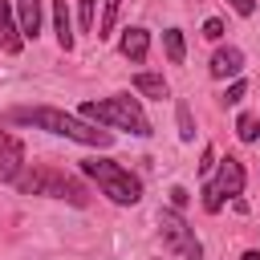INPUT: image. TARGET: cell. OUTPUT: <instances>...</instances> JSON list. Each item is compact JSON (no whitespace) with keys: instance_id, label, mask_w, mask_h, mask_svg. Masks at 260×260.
Returning <instances> with one entry per match:
<instances>
[{"instance_id":"cell-1","label":"cell","mask_w":260,"mask_h":260,"mask_svg":"<svg viewBox=\"0 0 260 260\" xmlns=\"http://www.w3.org/2000/svg\"><path fill=\"white\" fill-rule=\"evenodd\" d=\"M8 118L20 122V126L49 130V134H57V138L81 142V146H98V150L114 146V134H110V130H102L98 122H89V118H81V114H65V110H53V106H16V110H8Z\"/></svg>"},{"instance_id":"cell-2","label":"cell","mask_w":260,"mask_h":260,"mask_svg":"<svg viewBox=\"0 0 260 260\" xmlns=\"http://www.w3.org/2000/svg\"><path fill=\"white\" fill-rule=\"evenodd\" d=\"M12 187L20 195H49V199H65L73 207L89 203V191L81 187V179H73L61 167H49V162H24V171L12 179Z\"/></svg>"},{"instance_id":"cell-3","label":"cell","mask_w":260,"mask_h":260,"mask_svg":"<svg viewBox=\"0 0 260 260\" xmlns=\"http://www.w3.org/2000/svg\"><path fill=\"white\" fill-rule=\"evenodd\" d=\"M77 114H81V118H89V122H98V126L130 130L134 138L154 134V130H150V118L142 114V102H138V98H130V93H114V98H102V102H85Z\"/></svg>"},{"instance_id":"cell-4","label":"cell","mask_w":260,"mask_h":260,"mask_svg":"<svg viewBox=\"0 0 260 260\" xmlns=\"http://www.w3.org/2000/svg\"><path fill=\"white\" fill-rule=\"evenodd\" d=\"M81 175L93 179V183L102 187V195H106L110 203H118V207H134V203L142 199V183H138V175H130L126 167H118L114 158H102V154L81 158Z\"/></svg>"},{"instance_id":"cell-5","label":"cell","mask_w":260,"mask_h":260,"mask_svg":"<svg viewBox=\"0 0 260 260\" xmlns=\"http://www.w3.org/2000/svg\"><path fill=\"white\" fill-rule=\"evenodd\" d=\"M240 191H244V162L228 154V158H219V175H215V183L203 187V207L215 215V211H223V203L236 199Z\"/></svg>"},{"instance_id":"cell-6","label":"cell","mask_w":260,"mask_h":260,"mask_svg":"<svg viewBox=\"0 0 260 260\" xmlns=\"http://www.w3.org/2000/svg\"><path fill=\"white\" fill-rule=\"evenodd\" d=\"M158 228H162V240L175 252H183L187 260H203V244H199L195 228H187V219L179 215V207H162L158 211Z\"/></svg>"},{"instance_id":"cell-7","label":"cell","mask_w":260,"mask_h":260,"mask_svg":"<svg viewBox=\"0 0 260 260\" xmlns=\"http://www.w3.org/2000/svg\"><path fill=\"white\" fill-rule=\"evenodd\" d=\"M20 171H24V146L16 134H8L0 126V183H12Z\"/></svg>"},{"instance_id":"cell-8","label":"cell","mask_w":260,"mask_h":260,"mask_svg":"<svg viewBox=\"0 0 260 260\" xmlns=\"http://www.w3.org/2000/svg\"><path fill=\"white\" fill-rule=\"evenodd\" d=\"M20 45H24V32H20V20H16V4L0 0V49L20 53Z\"/></svg>"},{"instance_id":"cell-9","label":"cell","mask_w":260,"mask_h":260,"mask_svg":"<svg viewBox=\"0 0 260 260\" xmlns=\"http://www.w3.org/2000/svg\"><path fill=\"white\" fill-rule=\"evenodd\" d=\"M240 69H244V53L236 49V45H228V49H215L211 53V65H207V73L211 77H240Z\"/></svg>"},{"instance_id":"cell-10","label":"cell","mask_w":260,"mask_h":260,"mask_svg":"<svg viewBox=\"0 0 260 260\" xmlns=\"http://www.w3.org/2000/svg\"><path fill=\"white\" fill-rule=\"evenodd\" d=\"M118 49H122V57H126V61H134V65H138V61H146V53H150V32L134 24V28H126V32H122V45H118Z\"/></svg>"},{"instance_id":"cell-11","label":"cell","mask_w":260,"mask_h":260,"mask_svg":"<svg viewBox=\"0 0 260 260\" xmlns=\"http://www.w3.org/2000/svg\"><path fill=\"white\" fill-rule=\"evenodd\" d=\"M16 20H20L24 41H37V32H41V0H16Z\"/></svg>"},{"instance_id":"cell-12","label":"cell","mask_w":260,"mask_h":260,"mask_svg":"<svg viewBox=\"0 0 260 260\" xmlns=\"http://www.w3.org/2000/svg\"><path fill=\"white\" fill-rule=\"evenodd\" d=\"M53 32H57V45L69 53V49H73V24H69V8H65V0L53 4Z\"/></svg>"},{"instance_id":"cell-13","label":"cell","mask_w":260,"mask_h":260,"mask_svg":"<svg viewBox=\"0 0 260 260\" xmlns=\"http://www.w3.org/2000/svg\"><path fill=\"white\" fill-rule=\"evenodd\" d=\"M134 89H138L142 98H158V102L171 93V85H167L162 73H134Z\"/></svg>"},{"instance_id":"cell-14","label":"cell","mask_w":260,"mask_h":260,"mask_svg":"<svg viewBox=\"0 0 260 260\" xmlns=\"http://www.w3.org/2000/svg\"><path fill=\"white\" fill-rule=\"evenodd\" d=\"M162 49H167V61H171V65H183V57H187L183 28H167V32H162Z\"/></svg>"},{"instance_id":"cell-15","label":"cell","mask_w":260,"mask_h":260,"mask_svg":"<svg viewBox=\"0 0 260 260\" xmlns=\"http://www.w3.org/2000/svg\"><path fill=\"white\" fill-rule=\"evenodd\" d=\"M106 8H102V24H98V41H110L114 37V20H118V8H122V0H102Z\"/></svg>"},{"instance_id":"cell-16","label":"cell","mask_w":260,"mask_h":260,"mask_svg":"<svg viewBox=\"0 0 260 260\" xmlns=\"http://www.w3.org/2000/svg\"><path fill=\"white\" fill-rule=\"evenodd\" d=\"M236 134H240V142H256V138H260V118H256V114H240Z\"/></svg>"},{"instance_id":"cell-17","label":"cell","mask_w":260,"mask_h":260,"mask_svg":"<svg viewBox=\"0 0 260 260\" xmlns=\"http://www.w3.org/2000/svg\"><path fill=\"white\" fill-rule=\"evenodd\" d=\"M175 114H179V138H183V142H191V138H195V122H191L187 102H179V106H175Z\"/></svg>"},{"instance_id":"cell-18","label":"cell","mask_w":260,"mask_h":260,"mask_svg":"<svg viewBox=\"0 0 260 260\" xmlns=\"http://www.w3.org/2000/svg\"><path fill=\"white\" fill-rule=\"evenodd\" d=\"M244 93H248V81H240V77H236V81L228 85V93H223V102H228V106H236V102H244Z\"/></svg>"},{"instance_id":"cell-19","label":"cell","mask_w":260,"mask_h":260,"mask_svg":"<svg viewBox=\"0 0 260 260\" xmlns=\"http://www.w3.org/2000/svg\"><path fill=\"white\" fill-rule=\"evenodd\" d=\"M93 16H98V0H81V28L85 32L93 28Z\"/></svg>"},{"instance_id":"cell-20","label":"cell","mask_w":260,"mask_h":260,"mask_svg":"<svg viewBox=\"0 0 260 260\" xmlns=\"http://www.w3.org/2000/svg\"><path fill=\"white\" fill-rule=\"evenodd\" d=\"M203 37H207V41H219V37H223V20H219V16H211V20L203 24Z\"/></svg>"},{"instance_id":"cell-21","label":"cell","mask_w":260,"mask_h":260,"mask_svg":"<svg viewBox=\"0 0 260 260\" xmlns=\"http://www.w3.org/2000/svg\"><path fill=\"white\" fill-rule=\"evenodd\" d=\"M232 12L236 16H252L256 12V0H232Z\"/></svg>"},{"instance_id":"cell-22","label":"cell","mask_w":260,"mask_h":260,"mask_svg":"<svg viewBox=\"0 0 260 260\" xmlns=\"http://www.w3.org/2000/svg\"><path fill=\"white\" fill-rule=\"evenodd\" d=\"M187 199H191V195H187L183 187H171V207H187Z\"/></svg>"},{"instance_id":"cell-23","label":"cell","mask_w":260,"mask_h":260,"mask_svg":"<svg viewBox=\"0 0 260 260\" xmlns=\"http://www.w3.org/2000/svg\"><path fill=\"white\" fill-rule=\"evenodd\" d=\"M211 167H215V150H211V146H207V150H203V162H199V175H207V171H211Z\"/></svg>"},{"instance_id":"cell-24","label":"cell","mask_w":260,"mask_h":260,"mask_svg":"<svg viewBox=\"0 0 260 260\" xmlns=\"http://www.w3.org/2000/svg\"><path fill=\"white\" fill-rule=\"evenodd\" d=\"M240 260H260V252H244V256H240Z\"/></svg>"}]
</instances>
